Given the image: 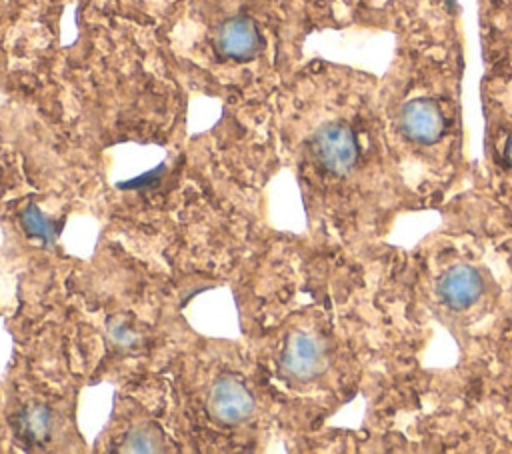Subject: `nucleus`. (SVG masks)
<instances>
[{
  "instance_id": "nucleus-1",
  "label": "nucleus",
  "mask_w": 512,
  "mask_h": 454,
  "mask_svg": "<svg viewBox=\"0 0 512 454\" xmlns=\"http://www.w3.org/2000/svg\"><path fill=\"white\" fill-rule=\"evenodd\" d=\"M312 154L328 172L344 174L358 158V142L346 124H326L312 138Z\"/></svg>"
},
{
  "instance_id": "nucleus-2",
  "label": "nucleus",
  "mask_w": 512,
  "mask_h": 454,
  "mask_svg": "<svg viewBox=\"0 0 512 454\" xmlns=\"http://www.w3.org/2000/svg\"><path fill=\"white\" fill-rule=\"evenodd\" d=\"M208 412L222 424H240L254 412V398L240 380L224 376L210 390Z\"/></svg>"
},
{
  "instance_id": "nucleus-3",
  "label": "nucleus",
  "mask_w": 512,
  "mask_h": 454,
  "mask_svg": "<svg viewBox=\"0 0 512 454\" xmlns=\"http://www.w3.org/2000/svg\"><path fill=\"white\" fill-rule=\"evenodd\" d=\"M282 370L290 378L306 380L320 372L324 364V348L312 334H294L282 352Z\"/></svg>"
},
{
  "instance_id": "nucleus-4",
  "label": "nucleus",
  "mask_w": 512,
  "mask_h": 454,
  "mask_svg": "<svg viewBox=\"0 0 512 454\" xmlns=\"http://www.w3.org/2000/svg\"><path fill=\"white\" fill-rule=\"evenodd\" d=\"M216 46L226 58L250 60L260 50V32L250 18L236 16L220 26Z\"/></svg>"
},
{
  "instance_id": "nucleus-5",
  "label": "nucleus",
  "mask_w": 512,
  "mask_h": 454,
  "mask_svg": "<svg viewBox=\"0 0 512 454\" xmlns=\"http://www.w3.org/2000/svg\"><path fill=\"white\" fill-rule=\"evenodd\" d=\"M402 130L410 140L430 144L436 142L444 132V118L432 100L420 98L404 106L400 118Z\"/></svg>"
},
{
  "instance_id": "nucleus-6",
  "label": "nucleus",
  "mask_w": 512,
  "mask_h": 454,
  "mask_svg": "<svg viewBox=\"0 0 512 454\" xmlns=\"http://www.w3.org/2000/svg\"><path fill=\"white\" fill-rule=\"evenodd\" d=\"M480 294V278L472 268H454L448 272L440 284V296L442 300L454 308L462 310L474 304V300Z\"/></svg>"
},
{
  "instance_id": "nucleus-7",
  "label": "nucleus",
  "mask_w": 512,
  "mask_h": 454,
  "mask_svg": "<svg viewBox=\"0 0 512 454\" xmlns=\"http://www.w3.org/2000/svg\"><path fill=\"white\" fill-rule=\"evenodd\" d=\"M14 430L26 444H42L52 430V412L44 404L26 406L14 420Z\"/></svg>"
},
{
  "instance_id": "nucleus-8",
  "label": "nucleus",
  "mask_w": 512,
  "mask_h": 454,
  "mask_svg": "<svg viewBox=\"0 0 512 454\" xmlns=\"http://www.w3.org/2000/svg\"><path fill=\"white\" fill-rule=\"evenodd\" d=\"M22 226L24 230L32 236V238H40L44 244H52L58 236V226L48 220L34 204H30L24 212H22Z\"/></svg>"
},
{
  "instance_id": "nucleus-9",
  "label": "nucleus",
  "mask_w": 512,
  "mask_h": 454,
  "mask_svg": "<svg viewBox=\"0 0 512 454\" xmlns=\"http://www.w3.org/2000/svg\"><path fill=\"white\" fill-rule=\"evenodd\" d=\"M160 444H162L160 432L146 426V428L132 430L126 436L122 450L124 452H158V450H162Z\"/></svg>"
},
{
  "instance_id": "nucleus-10",
  "label": "nucleus",
  "mask_w": 512,
  "mask_h": 454,
  "mask_svg": "<svg viewBox=\"0 0 512 454\" xmlns=\"http://www.w3.org/2000/svg\"><path fill=\"white\" fill-rule=\"evenodd\" d=\"M506 158H508V162L512 164V136H510V140H508V144H506Z\"/></svg>"
}]
</instances>
